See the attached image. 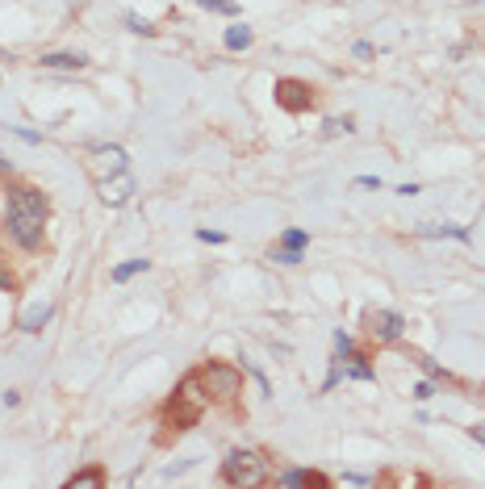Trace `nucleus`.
I'll return each mask as SVG.
<instances>
[{
    "label": "nucleus",
    "instance_id": "f8f14e48",
    "mask_svg": "<svg viewBox=\"0 0 485 489\" xmlns=\"http://www.w3.org/2000/svg\"><path fill=\"white\" fill-rule=\"evenodd\" d=\"M105 485V468H80L76 477H67V489H100Z\"/></svg>",
    "mask_w": 485,
    "mask_h": 489
},
{
    "label": "nucleus",
    "instance_id": "b1692460",
    "mask_svg": "<svg viewBox=\"0 0 485 489\" xmlns=\"http://www.w3.org/2000/svg\"><path fill=\"white\" fill-rule=\"evenodd\" d=\"M13 134H17L21 142H42V134H38V130H21V126H13Z\"/></svg>",
    "mask_w": 485,
    "mask_h": 489
},
{
    "label": "nucleus",
    "instance_id": "6ab92c4d",
    "mask_svg": "<svg viewBox=\"0 0 485 489\" xmlns=\"http://www.w3.org/2000/svg\"><path fill=\"white\" fill-rule=\"evenodd\" d=\"M126 30H134V34H147V38L155 34V25H151L147 17H138V13H126Z\"/></svg>",
    "mask_w": 485,
    "mask_h": 489
},
{
    "label": "nucleus",
    "instance_id": "f257e3e1",
    "mask_svg": "<svg viewBox=\"0 0 485 489\" xmlns=\"http://www.w3.org/2000/svg\"><path fill=\"white\" fill-rule=\"evenodd\" d=\"M46 213H50V205H46V197L38 188H30V184L9 188V235H13L17 247H25V251L42 247Z\"/></svg>",
    "mask_w": 485,
    "mask_h": 489
},
{
    "label": "nucleus",
    "instance_id": "a878e982",
    "mask_svg": "<svg viewBox=\"0 0 485 489\" xmlns=\"http://www.w3.org/2000/svg\"><path fill=\"white\" fill-rule=\"evenodd\" d=\"M468 435H473L477 444H485V422H473V426H468Z\"/></svg>",
    "mask_w": 485,
    "mask_h": 489
},
{
    "label": "nucleus",
    "instance_id": "6e6552de",
    "mask_svg": "<svg viewBox=\"0 0 485 489\" xmlns=\"http://www.w3.org/2000/svg\"><path fill=\"white\" fill-rule=\"evenodd\" d=\"M92 172H96V180L126 172V151L122 146H96L92 151Z\"/></svg>",
    "mask_w": 485,
    "mask_h": 489
},
{
    "label": "nucleus",
    "instance_id": "20e7f679",
    "mask_svg": "<svg viewBox=\"0 0 485 489\" xmlns=\"http://www.w3.org/2000/svg\"><path fill=\"white\" fill-rule=\"evenodd\" d=\"M201 385H205V393H213V398H235L239 389H243V376H239V368H230V364H205L201 372Z\"/></svg>",
    "mask_w": 485,
    "mask_h": 489
},
{
    "label": "nucleus",
    "instance_id": "5701e85b",
    "mask_svg": "<svg viewBox=\"0 0 485 489\" xmlns=\"http://www.w3.org/2000/svg\"><path fill=\"white\" fill-rule=\"evenodd\" d=\"M197 239H201V243H226L222 230H197Z\"/></svg>",
    "mask_w": 485,
    "mask_h": 489
},
{
    "label": "nucleus",
    "instance_id": "a211bd4d",
    "mask_svg": "<svg viewBox=\"0 0 485 489\" xmlns=\"http://www.w3.org/2000/svg\"><path fill=\"white\" fill-rule=\"evenodd\" d=\"M422 235H448L456 243H468V230L464 226H422Z\"/></svg>",
    "mask_w": 485,
    "mask_h": 489
},
{
    "label": "nucleus",
    "instance_id": "4468645a",
    "mask_svg": "<svg viewBox=\"0 0 485 489\" xmlns=\"http://www.w3.org/2000/svg\"><path fill=\"white\" fill-rule=\"evenodd\" d=\"M151 268V259H126V263H118L114 268V285H126V281H134L138 272H147Z\"/></svg>",
    "mask_w": 485,
    "mask_h": 489
},
{
    "label": "nucleus",
    "instance_id": "f3484780",
    "mask_svg": "<svg viewBox=\"0 0 485 489\" xmlns=\"http://www.w3.org/2000/svg\"><path fill=\"white\" fill-rule=\"evenodd\" d=\"M352 130H356L352 118H331L327 126H322V134H327V138H335V134H352Z\"/></svg>",
    "mask_w": 485,
    "mask_h": 489
},
{
    "label": "nucleus",
    "instance_id": "0eeeda50",
    "mask_svg": "<svg viewBox=\"0 0 485 489\" xmlns=\"http://www.w3.org/2000/svg\"><path fill=\"white\" fill-rule=\"evenodd\" d=\"M305 247H310V235L305 230H285L281 235V247H272V255H268V259H277V263H301Z\"/></svg>",
    "mask_w": 485,
    "mask_h": 489
},
{
    "label": "nucleus",
    "instance_id": "dca6fc26",
    "mask_svg": "<svg viewBox=\"0 0 485 489\" xmlns=\"http://www.w3.org/2000/svg\"><path fill=\"white\" fill-rule=\"evenodd\" d=\"M193 5H201V9H209V13H222V17H235V13H239L235 0H193Z\"/></svg>",
    "mask_w": 485,
    "mask_h": 489
},
{
    "label": "nucleus",
    "instance_id": "412c9836",
    "mask_svg": "<svg viewBox=\"0 0 485 489\" xmlns=\"http://www.w3.org/2000/svg\"><path fill=\"white\" fill-rule=\"evenodd\" d=\"M414 360H418V368H427V376H435V380H444V385H448V380H452V376H448V372H444V368H440L435 360H427V356H414Z\"/></svg>",
    "mask_w": 485,
    "mask_h": 489
},
{
    "label": "nucleus",
    "instance_id": "2eb2a0df",
    "mask_svg": "<svg viewBox=\"0 0 485 489\" xmlns=\"http://www.w3.org/2000/svg\"><path fill=\"white\" fill-rule=\"evenodd\" d=\"M222 42H226L230 50H247V46H251V25H230Z\"/></svg>",
    "mask_w": 485,
    "mask_h": 489
},
{
    "label": "nucleus",
    "instance_id": "9d476101",
    "mask_svg": "<svg viewBox=\"0 0 485 489\" xmlns=\"http://www.w3.org/2000/svg\"><path fill=\"white\" fill-rule=\"evenodd\" d=\"M42 67H55V72H80V67H88V59H84V54H76V50H55V54H42Z\"/></svg>",
    "mask_w": 485,
    "mask_h": 489
},
{
    "label": "nucleus",
    "instance_id": "ddd939ff",
    "mask_svg": "<svg viewBox=\"0 0 485 489\" xmlns=\"http://www.w3.org/2000/svg\"><path fill=\"white\" fill-rule=\"evenodd\" d=\"M50 314H55V309H50V305H30V309H25V318H21V331H30V335H38V331H42V326L50 322Z\"/></svg>",
    "mask_w": 485,
    "mask_h": 489
},
{
    "label": "nucleus",
    "instance_id": "1a4fd4ad",
    "mask_svg": "<svg viewBox=\"0 0 485 489\" xmlns=\"http://www.w3.org/2000/svg\"><path fill=\"white\" fill-rule=\"evenodd\" d=\"M134 193V176L130 172H118V176H105L100 180V201L105 205H126Z\"/></svg>",
    "mask_w": 485,
    "mask_h": 489
},
{
    "label": "nucleus",
    "instance_id": "7ed1b4c3",
    "mask_svg": "<svg viewBox=\"0 0 485 489\" xmlns=\"http://www.w3.org/2000/svg\"><path fill=\"white\" fill-rule=\"evenodd\" d=\"M205 402H209V393H205V385H201V376H197V372L184 376V380H180V393H176V402H172V422H176V431L193 426V422L201 418Z\"/></svg>",
    "mask_w": 485,
    "mask_h": 489
},
{
    "label": "nucleus",
    "instance_id": "bb28decb",
    "mask_svg": "<svg viewBox=\"0 0 485 489\" xmlns=\"http://www.w3.org/2000/svg\"><path fill=\"white\" fill-rule=\"evenodd\" d=\"M9 285H13V276H9L5 268H0V289H9Z\"/></svg>",
    "mask_w": 485,
    "mask_h": 489
},
{
    "label": "nucleus",
    "instance_id": "39448f33",
    "mask_svg": "<svg viewBox=\"0 0 485 489\" xmlns=\"http://www.w3.org/2000/svg\"><path fill=\"white\" fill-rule=\"evenodd\" d=\"M364 326H368V335L376 343H398L406 335V318L394 314V309H368L364 314Z\"/></svg>",
    "mask_w": 485,
    "mask_h": 489
},
{
    "label": "nucleus",
    "instance_id": "9b49d317",
    "mask_svg": "<svg viewBox=\"0 0 485 489\" xmlns=\"http://www.w3.org/2000/svg\"><path fill=\"white\" fill-rule=\"evenodd\" d=\"M277 485L293 489V485H331V477H322V472H301V468H289V472H277Z\"/></svg>",
    "mask_w": 485,
    "mask_h": 489
},
{
    "label": "nucleus",
    "instance_id": "393cba45",
    "mask_svg": "<svg viewBox=\"0 0 485 489\" xmlns=\"http://www.w3.org/2000/svg\"><path fill=\"white\" fill-rule=\"evenodd\" d=\"M352 50H356V59H372V42H356Z\"/></svg>",
    "mask_w": 485,
    "mask_h": 489
},
{
    "label": "nucleus",
    "instance_id": "f03ea898",
    "mask_svg": "<svg viewBox=\"0 0 485 489\" xmlns=\"http://www.w3.org/2000/svg\"><path fill=\"white\" fill-rule=\"evenodd\" d=\"M222 481L226 485H263L268 481V456L255 448H235L222 460Z\"/></svg>",
    "mask_w": 485,
    "mask_h": 489
},
{
    "label": "nucleus",
    "instance_id": "423d86ee",
    "mask_svg": "<svg viewBox=\"0 0 485 489\" xmlns=\"http://www.w3.org/2000/svg\"><path fill=\"white\" fill-rule=\"evenodd\" d=\"M277 105L289 109V113H305L314 105V88L301 80H277Z\"/></svg>",
    "mask_w": 485,
    "mask_h": 489
},
{
    "label": "nucleus",
    "instance_id": "4be33fe9",
    "mask_svg": "<svg viewBox=\"0 0 485 489\" xmlns=\"http://www.w3.org/2000/svg\"><path fill=\"white\" fill-rule=\"evenodd\" d=\"M414 398H418V402H427V398H435V385H431V380H418V385H414Z\"/></svg>",
    "mask_w": 485,
    "mask_h": 489
},
{
    "label": "nucleus",
    "instance_id": "aec40b11",
    "mask_svg": "<svg viewBox=\"0 0 485 489\" xmlns=\"http://www.w3.org/2000/svg\"><path fill=\"white\" fill-rule=\"evenodd\" d=\"M335 351H339V360H352V356H356V343H352V335L335 331Z\"/></svg>",
    "mask_w": 485,
    "mask_h": 489
}]
</instances>
